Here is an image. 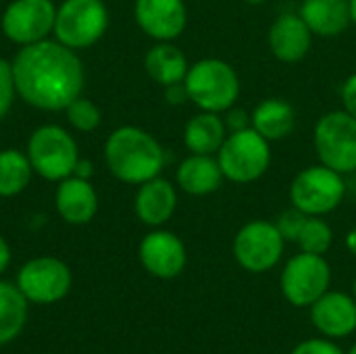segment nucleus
Instances as JSON below:
<instances>
[{
	"label": "nucleus",
	"mask_w": 356,
	"mask_h": 354,
	"mask_svg": "<svg viewBox=\"0 0 356 354\" xmlns=\"http://www.w3.org/2000/svg\"><path fill=\"white\" fill-rule=\"evenodd\" d=\"M315 328L330 338H344L356 330V298L344 292H325L311 305Z\"/></svg>",
	"instance_id": "16"
},
{
	"label": "nucleus",
	"mask_w": 356,
	"mask_h": 354,
	"mask_svg": "<svg viewBox=\"0 0 356 354\" xmlns=\"http://www.w3.org/2000/svg\"><path fill=\"white\" fill-rule=\"evenodd\" d=\"M284 236L271 221L246 223L234 240V257L250 273H265L273 269L284 252Z\"/></svg>",
	"instance_id": "10"
},
{
	"label": "nucleus",
	"mask_w": 356,
	"mask_h": 354,
	"mask_svg": "<svg viewBox=\"0 0 356 354\" xmlns=\"http://www.w3.org/2000/svg\"><path fill=\"white\" fill-rule=\"evenodd\" d=\"M140 263L150 275L173 280L186 267V246L173 232L154 230L140 242Z\"/></svg>",
	"instance_id": "14"
},
{
	"label": "nucleus",
	"mask_w": 356,
	"mask_h": 354,
	"mask_svg": "<svg viewBox=\"0 0 356 354\" xmlns=\"http://www.w3.org/2000/svg\"><path fill=\"white\" fill-rule=\"evenodd\" d=\"M8 263H10V248H8V242L0 236V275L6 271Z\"/></svg>",
	"instance_id": "35"
},
{
	"label": "nucleus",
	"mask_w": 356,
	"mask_h": 354,
	"mask_svg": "<svg viewBox=\"0 0 356 354\" xmlns=\"http://www.w3.org/2000/svg\"><path fill=\"white\" fill-rule=\"evenodd\" d=\"M350 15H353V23H356V0H350Z\"/></svg>",
	"instance_id": "36"
},
{
	"label": "nucleus",
	"mask_w": 356,
	"mask_h": 354,
	"mask_svg": "<svg viewBox=\"0 0 356 354\" xmlns=\"http://www.w3.org/2000/svg\"><path fill=\"white\" fill-rule=\"evenodd\" d=\"M54 207L63 221L71 225H86L98 213V192L90 179L69 175L56 186Z\"/></svg>",
	"instance_id": "15"
},
{
	"label": "nucleus",
	"mask_w": 356,
	"mask_h": 354,
	"mask_svg": "<svg viewBox=\"0 0 356 354\" xmlns=\"http://www.w3.org/2000/svg\"><path fill=\"white\" fill-rule=\"evenodd\" d=\"M348 354H356V344L353 346V348H350V353H348Z\"/></svg>",
	"instance_id": "38"
},
{
	"label": "nucleus",
	"mask_w": 356,
	"mask_h": 354,
	"mask_svg": "<svg viewBox=\"0 0 356 354\" xmlns=\"http://www.w3.org/2000/svg\"><path fill=\"white\" fill-rule=\"evenodd\" d=\"M342 102L344 111L356 119V73H353L342 86Z\"/></svg>",
	"instance_id": "32"
},
{
	"label": "nucleus",
	"mask_w": 356,
	"mask_h": 354,
	"mask_svg": "<svg viewBox=\"0 0 356 354\" xmlns=\"http://www.w3.org/2000/svg\"><path fill=\"white\" fill-rule=\"evenodd\" d=\"M108 27V10L102 0H65L56 8L54 38L71 50L94 46Z\"/></svg>",
	"instance_id": "6"
},
{
	"label": "nucleus",
	"mask_w": 356,
	"mask_h": 354,
	"mask_svg": "<svg viewBox=\"0 0 356 354\" xmlns=\"http://www.w3.org/2000/svg\"><path fill=\"white\" fill-rule=\"evenodd\" d=\"M15 79H13V69L10 63L0 58V121L6 117V113L13 106L15 100Z\"/></svg>",
	"instance_id": "28"
},
{
	"label": "nucleus",
	"mask_w": 356,
	"mask_h": 354,
	"mask_svg": "<svg viewBox=\"0 0 356 354\" xmlns=\"http://www.w3.org/2000/svg\"><path fill=\"white\" fill-rule=\"evenodd\" d=\"M355 298H356V280H355Z\"/></svg>",
	"instance_id": "39"
},
{
	"label": "nucleus",
	"mask_w": 356,
	"mask_h": 354,
	"mask_svg": "<svg viewBox=\"0 0 356 354\" xmlns=\"http://www.w3.org/2000/svg\"><path fill=\"white\" fill-rule=\"evenodd\" d=\"M298 15L307 27L321 38H334L353 23L350 0H302Z\"/></svg>",
	"instance_id": "19"
},
{
	"label": "nucleus",
	"mask_w": 356,
	"mask_h": 354,
	"mask_svg": "<svg viewBox=\"0 0 356 354\" xmlns=\"http://www.w3.org/2000/svg\"><path fill=\"white\" fill-rule=\"evenodd\" d=\"M248 4H263V2H267V0H246Z\"/></svg>",
	"instance_id": "37"
},
{
	"label": "nucleus",
	"mask_w": 356,
	"mask_h": 354,
	"mask_svg": "<svg viewBox=\"0 0 356 354\" xmlns=\"http://www.w3.org/2000/svg\"><path fill=\"white\" fill-rule=\"evenodd\" d=\"M330 282L332 269L323 255L300 252L282 271V292L294 307H311L327 292Z\"/></svg>",
	"instance_id": "9"
},
{
	"label": "nucleus",
	"mask_w": 356,
	"mask_h": 354,
	"mask_svg": "<svg viewBox=\"0 0 356 354\" xmlns=\"http://www.w3.org/2000/svg\"><path fill=\"white\" fill-rule=\"evenodd\" d=\"M33 175V167L29 163L27 152L17 148L0 150V196L10 198L21 194Z\"/></svg>",
	"instance_id": "25"
},
{
	"label": "nucleus",
	"mask_w": 356,
	"mask_h": 354,
	"mask_svg": "<svg viewBox=\"0 0 356 354\" xmlns=\"http://www.w3.org/2000/svg\"><path fill=\"white\" fill-rule=\"evenodd\" d=\"M10 69L17 96L40 111H65L83 92V63L58 40L21 46Z\"/></svg>",
	"instance_id": "1"
},
{
	"label": "nucleus",
	"mask_w": 356,
	"mask_h": 354,
	"mask_svg": "<svg viewBox=\"0 0 356 354\" xmlns=\"http://www.w3.org/2000/svg\"><path fill=\"white\" fill-rule=\"evenodd\" d=\"M56 6L52 0H13L0 19L6 40L19 46L46 40L54 31Z\"/></svg>",
	"instance_id": "12"
},
{
	"label": "nucleus",
	"mask_w": 356,
	"mask_h": 354,
	"mask_svg": "<svg viewBox=\"0 0 356 354\" xmlns=\"http://www.w3.org/2000/svg\"><path fill=\"white\" fill-rule=\"evenodd\" d=\"M217 161L225 179L234 184H252L263 177L271 165L269 140L252 127L227 134L217 152Z\"/></svg>",
	"instance_id": "5"
},
{
	"label": "nucleus",
	"mask_w": 356,
	"mask_h": 354,
	"mask_svg": "<svg viewBox=\"0 0 356 354\" xmlns=\"http://www.w3.org/2000/svg\"><path fill=\"white\" fill-rule=\"evenodd\" d=\"M344 194L346 186L342 173L325 165H315L300 171L290 186L292 207L309 217H321L336 211L342 204Z\"/></svg>",
	"instance_id": "7"
},
{
	"label": "nucleus",
	"mask_w": 356,
	"mask_h": 354,
	"mask_svg": "<svg viewBox=\"0 0 356 354\" xmlns=\"http://www.w3.org/2000/svg\"><path fill=\"white\" fill-rule=\"evenodd\" d=\"M307 217H309V215H305V213L298 211V209H292V211L282 213V217H280V221H277L275 225H277V230L282 232L284 240H294V242H296V238H298V234H300L302 223H305Z\"/></svg>",
	"instance_id": "29"
},
{
	"label": "nucleus",
	"mask_w": 356,
	"mask_h": 354,
	"mask_svg": "<svg viewBox=\"0 0 356 354\" xmlns=\"http://www.w3.org/2000/svg\"><path fill=\"white\" fill-rule=\"evenodd\" d=\"M92 163L88 161V159H81L79 156V161H77V165H75V169H73V175L75 177H81V179H90L92 177Z\"/></svg>",
	"instance_id": "34"
},
{
	"label": "nucleus",
	"mask_w": 356,
	"mask_h": 354,
	"mask_svg": "<svg viewBox=\"0 0 356 354\" xmlns=\"http://www.w3.org/2000/svg\"><path fill=\"white\" fill-rule=\"evenodd\" d=\"M29 300L15 284L0 282V346L13 342L25 328Z\"/></svg>",
	"instance_id": "24"
},
{
	"label": "nucleus",
	"mask_w": 356,
	"mask_h": 354,
	"mask_svg": "<svg viewBox=\"0 0 356 354\" xmlns=\"http://www.w3.org/2000/svg\"><path fill=\"white\" fill-rule=\"evenodd\" d=\"M146 73L161 86L179 83L188 75V58L186 54L171 42H156L144 58Z\"/></svg>",
	"instance_id": "23"
},
{
	"label": "nucleus",
	"mask_w": 356,
	"mask_h": 354,
	"mask_svg": "<svg viewBox=\"0 0 356 354\" xmlns=\"http://www.w3.org/2000/svg\"><path fill=\"white\" fill-rule=\"evenodd\" d=\"M332 240H334L332 227L319 217H307L296 238L300 250L311 255H325L332 246Z\"/></svg>",
	"instance_id": "26"
},
{
	"label": "nucleus",
	"mask_w": 356,
	"mask_h": 354,
	"mask_svg": "<svg viewBox=\"0 0 356 354\" xmlns=\"http://www.w3.org/2000/svg\"><path fill=\"white\" fill-rule=\"evenodd\" d=\"M227 138L225 121L219 113L202 111L184 127V144L192 154H217Z\"/></svg>",
	"instance_id": "21"
},
{
	"label": "nucleus",
	"mask_w": 356,
	"mask_h": 354,
	"mask_svg": "<svg viewBox=\"0 0 356 354\" xmlns=\"http://www.w3.org/2000/svg\"><path fill=\"white\" fill-rule=\"evenodd\" d=\"M165 98H167L169 104H184L186 100H190L188 90H186V83L179 81V83L165 86Z\"/></svg>",
	"instance_id": "33"
},
{
	"label": "nucleus",
	"mask_w": 356,
	"mask_h": 354,
	"mask_svg": "<svg viewBox=\"0 0 356 354\" xmlns=\"http://www.w3.org/2000/svg\"><path fill=\"white\" fill-rule=\"evenodd\" d=\"M71 269L56 257L27 261L17 275V288L33 305H54L71 290Z\"/></svg>",
	"instance_id": "11"
},
{
	"label": "nucleus",
	"mask_w": 356,
	"mask_h": 354,
	"mask_svg": "<svg viewBox=\"0 0 356 354\" xmlns=\"http://www.w3.org/2000/svg\"><path fill=\"white\" fill-rule=\"evenodd\" d=\"M177 186L192 196H207L221 188L223 171L213 154H190L177 167Z\"/></svg>",
	"instance_id": "20"
},
{
	"label": "nucleus",
	"mask_w": 356,
	"mask_h": 354,
	"mask_svg": "<svg viewBox=\"0 0 356 354\" xmlns=\"http://www.w3.org/2000/svg\"><path fill=\"white\" fill-rule=\"evenodd\" d=\"M313 42V31L300 15H282L269 29V48L282 63L302 61Z\"/></svg>",
	"instance_id": "18"
},
{
	"label": "nucleus",
	"mask_w": 356,
	"mask_h": 354,
	"mask_svg": "<svg viewBox=\"0 0 356 354\" xmlns=\"http://www.w3.org/2000/svg\"><path fill=\"white\" fill-rule=\"evenodd\" d=\"M67 121L77 129V131H83V134H90L94 129H98L100 125V108L86 96H79L75 98L67 108Z\"/></svg>",
	"instance_id": "27"
},
{
	"label": "nucleus",
	"mask_w": 356,
	"mask_h": 354,
	"mask_svg": "<svg viewBox=\"0 0 356 354\" xmlns=\"http://www.w3.org/2000/svg\"><path fill=\"white\" fill-rule=\"evenodd\" d=\"M27 156L33 173L48 182H60L73 175L79 161L75 138L60 125H42L27 140Z\"/></svg>",
	"instance_id": "4"
},
{
	"label": "nucleus",
	"mask_w": 356,
	"mask_h": 354,
	"mask_svg": "<svg viewBox=\"0 0 356 354\" xmlns=\"http://www.w3.org/2000/svg\"><path fill=\"white\" fill-rule=\"evenodd\" d=\"M296 113L288 100L267 98L250 115V127L257 129L265 140L277 142L294 131Z\"/></svg>",
	"instance_id": "22"
},
{
	"label": "nucleus",
	"mask_w": 356,
	"mask_h": 354,
	"mask_svg": "<svg viewBox=\"0 0 356 354\" xmlns=\"http://www.w3.org/2000/svg\"><path fill=\"white\" fill-rule=\"evenodd\" d=\"M184 83L190 100L200 111L225 113L240 96V77L236 69L221 58H202L190 65Z\"/></svg>",
	"instance_id": "3"
},
{
	"label": "nucleus",
	"mask_w": 356,
	"mask_h": 354,
	"mask_svg": "<svg viewBox=\"0 0 356 354\" xmlns=\"http://www.w3.org/2000/svg\"><path fill=\"white\" fill-rule=\"evenodd\" d=\"M315 150L321 165L338 171H356V119L346 111H332L315 125Z\"/></svg>",
	"instance_id": "8"
},
{
	"label": "nucleus",
	"mask_w": 356,
	"mask_h": 354,
	"mask_svg": "<svg viewBox=\"0 0 356 354\" xmlns=\"http://www.w3.org/2000/svg\"><path fill=\"white\" fill-rule=\"evenodd\" d=\"M134 17L140 29L156 42H173L188 23L184 0H136Z\"/></svg>",
	"instance_id": "13"
},
{
	"label": "nucleus",
	"mask_w": 356,
	"mask_h": 354,
	"mask_svg": "<svg viewBox=\"0 0 356 354\" xmlns=\"http://www.w3.org/2000/svg\"><path fill=\"white\" fill-rule=\"evenodd\" d=\"M225 121V127H227V134H234V131H242V129H248L250 127V117L246 111L242 108H227V117L223 119Z\"/></svg>",
	"instance_id": "31"
},
{
	"label": "nucleus",
	"mask_w": 356,
	"mask_h": 354,
	"mask_svg": "<svg viewBox=\"0 0 356 354\" xmlns=\"http://www.w3.org/2000/svg\"><path fill=\"white\" fill-rule=\"evenodd\" d=\"M104 161L119 182L140 186L161 175L165 167V150L146 129L123 125L106 138Z\"/></svg>",
	"instance_id": "2"
},
{
	"label": "nucleus",
	"mask_w": 356,
	"mask_h": 354,
	"mask_svg": "<svg viewBox=\"0 0 356 354\" xmlns=\"http://www.w3.org/2000/svg\"><path fill=\"white\" fill-rule=\"evenodd\" d=\"M177 207V192L175 186L165 177H152L144 184H140L134 200V209L138 219L144 225L161 227L165 225Z\"/></svg>",
	"instance_id": "17"
},
{
	"label": "nucleus",
	"mask_w": 356,
	"mask_h": 354,
	"mask_svg": "<svg viewBox=\"0 0 356 354\" xmlns=\"http://www.w3.org/2000/svg\"><path fill=\"white\" fill-rule=\"evenodd\" d=\"M292 354H344L340 351V346L327 342V340H307L300 342Z\"/></svg>",
	"instance_id": "30"
}]
</instances>
